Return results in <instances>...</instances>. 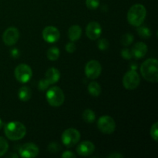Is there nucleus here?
I'll use <instances>...</instances> for the list:
<instances>
[{
    "label": "nucleus",
    "instance_id": "obj_1",
    "mask_svg": "<svg viewBox=\"0 0 158 158\" xmlns=\"http://www.w3.org/2000/svg\"><path fill=\"white\" fill-rule=\"evenodd\" d=\"M140 72L143 78L151 83L158 81V62L157 59H148L142 63Z\"/></svg>",
    "mask_w": 158,
    "mask_h": 158
},
{
    "label": "nucleus",
    "instance_id": "obj_2",
    "mask_svg": "<svg viewBox=\"0 0 158 158\" xmlns=\"http://www.w3.org/2000/svg\"><path fill=\"white\" fill-rule=\"evenodd\" d=\"M5 134L11 140H19L25 137L26 128L23 123L19 121L9 122L5 126Z\"/></svg>",
    "mask_w": 158,
    "mask_h": 158
},
{
    "label": "nucleus",
    "instance_id": "obj_3",
    "mask_svg": "<svg viewBox=\"0 0 158 158\" xmlns=\"http://www.w3.org/2000/svg\"><path fill=\"white\" fill-rule=\"evenodd\" d=\"M146 15V8L141 4H135L128 11L127 20L132 26H140L144 21Z\"/></svg>",
    "mask_w": 158,
    "mask_h": 158
},
{
    "label": "nucleus",
    "instance_id": "obj_4",
    "mask_svg": "<svg viewBox=\"0 0 158 158\" xmlns=\"http://www.w3.org/2000/svg\"><path fill=\"white\" fill-rule=\"evenodd\" d=\"M46 100L51 106H60L64 103V93L58 86H53L46 93Z\"/></svg>",
    "mask_w": 158,
    "mask_h": 158
},
{
    "label": "nucleus",
    "instance_id": "obj_5",
    "mask_svg": "<svg viewBox=\"0 0 158 158\" xmlns=\"http://www.w3.org/2000/svg\"><path fill=\"white\" fill-rule=\"evenodd\" d=\"M80 140V132L74 128H69V129L66 130L62 134L63 143L68 148L75 146Z\"/></svg>",
    "mask_w": 158,
    "mask_h": 158
},
{
    "label": "nucleus",
    "instance_id": "obj_6",
    "mask_svg": "<svg viewBox=\"0 0 158 158\" xmlns=\"http://www.w3.org/2000/svg\"><path fill=\"white\" fill-rule=\"evenodd\" d=\"M97 127L103 134H111L115 131L116 123L110 116H103L98 120Z\"/></svg>",
    "mask_w": 158,
    "mask_h": 158
},
{
    "label": "nucleus",
    "instance_id": "obj_7",
    "mask_svg": "<svg viewBox=\"0 0 158 158\" xmlns=\"http://www.w3.org/2000/svg\"><path fill=\"white\" fill-rule=\"evenodd\" d=\"M32 76V71L30 66L26 64H19L15 69V77L19 82L26 83L29 81Z\"/></svg>",
    "mask_w": 158,
    "mask_h": 158
},
{
    "label": "nucleus",
    "instance_id": "obj_8",
    "mask_svg": "<svg viewBox=\"0 0 158 158\" xmlns=\"http://www.w3.org/2000/svg\"><path fill=\"white\" fill-rule=\"evenodd\" d=\"M140 83V77H139L138 73L134 70L128 71L127 73H126L123 78V86L127 89H130V90L136 89L139 86Z\"/></svg>",
    "mask_w": 158,
    "mask_h": 158
},
{
    "label": "nucleus",
    "instance_id": "obj_9",
    "mask_svg": "<svg viewBox=\"0 0 158 158\" xmlns=\"http://www.w3.org/2000/svg\"><path fill=\"white\" fill-rule=\"evenodd\" d=\"M102 67L100 63L97 60H90L87 63L85 67V73L87 78L95 80L100 75Z\"/></svg>",
    "mask_w": 158,
    "mask_h": 158
},
{
    "label": "nucleus",
    "instance_id": "obj_10",
    "mask_svg": "<svg viewBox=\"0 0 158 158\" xmlns=\"http://www.w3.org/2000/svg\"><path fill=\"white\" fill-rule=\"evenodd\" d=\"M19 38V32L15 27H9L2 35V40L7 46H12L18 42Z\"/></svg>",
    "mask_w": 158,
    "mask_h": 158
},
{
    "label": "nucleus",
    "instance_id": "obj_11",
    "mask_svg": "<svg viewBox=\"0 0 158 158\" xmlns=\"http://www.w3.org/2000/svg\"><path fill=\"white\" fill-rule=\"evenodd\" d=\"M39 148L32 143H26L23 144L19 149L20 157L24 158L35 157L39 154Z\"/></svg>",
    "mask_w": 158,
    "mask_h": 158
},
{
    "label": "nucleus",
    "instance_id": "obj_12",
    "mask_svg": "<svg viewBox=\"0 0 158 158\" xmlns=\"http://www.w3.org/2000/svg\"><path fill=\"white\" fill-rule=\"evenodd\" d=\"M43 37L47 43H53L60 40V32L55 26H46L43 31Z\"/></svg>",
    "mask_w": 158,
    "mask_h": 158
},
{
    "label": "nucleus",
    "instance_id": "obj_13",
    "mask_svg": "<svg viewBox=\"0 0 158 158\" xmlns=\"http://www.w3.org/2000/svg\"><path fill=\"white\" fill-rule=\"evenodd\" d=\"M102 28L97 22H91L87 25L86 29V34L91 40H96L101 35Z\"/></svg>",
    "mask_w": 158,
    "mask_h": 158
},
{
    "label": "nucleus",
    "instance_id": "obj_14",
    "mask_svg": "<svg viewBox=\"0 0 158 158\" xmlns=\"http://www.w3.org/2000/svg\"><path fill=\"white\" fill-rule=\"evenodd\" d=\"M95 151V146L90 141H83L77 146V151L78 154L83 157L89 156Z\"/></svg>",
    "mask_w": 158,
    "mask_h": 158
},
{
    "label": "nucleus",
    "instance_id": "obj_15",
    "mask_svg": "<svg viewBox=\"0 0 158 158\" xmlns=\"http://www.w3.org/2000/svg\"><path fill=\"white\" fill-rule=\"evenodd\" d=\"M148 52V46L145 43H142V42H139L137 43L132 48V52L133 56L135 57L136 59H140L143 58Z\"/></svg>",
    "mask_w": 158,
    "mask_h": 158
},
{
    "label": "nucleus",
    "instance_id": "obj_16",
    "mask_svg": "<svg viewBox=\"0 0 158 158\" xmlns=\"http://www.w3.org/2000/svg\"><path fill=\"white\" fill-rule=\"evenodd\" d=\"M45 80L49 83V84H53L57 83L60 78V73L56 68H50L48 69L46 73L45 76Z\"/></svg>",
    "mask_w": 158,
    "mask_h": 158
},
{
    "label": "nucleus",
    "instance_id": "obj_17",
    "mask_svg": "<svg viewBox=\"0 0 158 158\" xmlns=\"http://www.w3.org/2000/svg\"><path fill=\"white\" fill-rule=\"evenodd\" d=\"M82 35V29L80 26L74 25L69 29L68 31V35L70 41L75 42L80 38Z\"/></svg>",
    "mask_w": 158,
    "mask_h": 158
},
{
    "label": "nucleus",
    "instance_id": "obj_18",
    "mask_svg": "<svg viewBox=\"0 0 158 158\" xmlns=\"http://www.w3.org/2000/svg\"><path fill=\"white\" fill-rule=\"evenodd\" d=\"M32 97V91L30 88L27 86H23L19 90V97L20 100L23 102H26L29 100H30Z\"/></svg>",
    "mask_w": 158,
    "mask_h": 158
},
{
    "label": "nucleus",
    "instance_id": "obj_19",
    "mask_svg": "<svg viewBox=\"0 0 158 158\" xmlns=\"http://www.w3.org/2000/svg\"><path fill=\"white\" fill-rule=\"evenodd\" d=\"M88 92L93 97H98L101 94V86L97 82H91L88 86Z\"/></svg>",
    "mask_w": 158,
    "mask_h": 158
},
{
    "label": "nucleus",
    "instance_id": "obj_20",
    "mask_svg": "<svg viewBox=\"0 0 158 158\" xmlns=\"http://www.w3.org/2000/svg\"><path fill=\"white\" fill-rule=\"evenodd\" d=\"M60 49L56 47V46L50 47L47 50V52H46V56H47L48 59L51 61H55V60H58V58L60 57Z\"/></svg>",
    "mask_w": 158,
    "mask_h": 158
},
{
    "label": "nucleus",
    "instance_id": "obj_21",
    "mask_svg": "<svg viewBox=\"0 0 158 158\" xmlns=\"http://www.w3.org/2000/svg\"><path fill=\"white\" fill-rule=\"evenodd\" d=\"M83 118L85 122L88 123H92L95 121L96 115L95 113L90 109H86L83 114Z\"/></svg>",
    "mask_w": 158,
    "mask_h": 158
},
{
    "label": "nucleus",
    "instance_id": "obj_22",
    "mask_svg": "<svg viewBox=\"0 0 158 158\" xmlns=\"http://www.w3.org/2000/svg\"><path fill=\"white\" fill-rule=\"evenodd\" d=\"M134 36H133L132 34L131 33H126L124 35H123V36L121 37V43L124 46H128L133 43L134 41Z\"/></svg>",
    "mask_w": 158,
    "mask_h": 158
},
{
    "label": "nucleus",
    "instance_id": "obj_23",
    "mask_svg": "<svg viewBox=\"0 0 158 158\" xmlns=\"http://www.w3.org/2000/svg\"><path fill=\"white\" fill-rule=\"evenodd\" d=\"M9 149V143L7 140L3 137H0V157L4 155Z\"/></svg>",
    "mask_w": 158,
    "mask_h": 158
},
{
    "label": "nucleus",
    "instance_id": "obj_24",
    "mask_svg": "<svg viewBox=\"0 0 158 158\" xmlns=\"http://www.w3.org/2000/svg\"><path fill=\"white\" fill-rule=\"evenodd\" d=\"M137 32L139 35L143 38H149L151 35V32L149 28L146 26H141V27L137 29Z\"/></svg>",
    "mask_w": 158,
    "mask_h": 158
},
{
    "label": "nucleus",
    "instance_id": "obj_25",
    "mask_svg": "<svg viewBox=\"0 0 158 158\" xmlns=\"http://www.w3.org/2000/svg\"><path fill=\"white\" fill-rule=\"evenodd\" d=\"M86 5L88 9L94 10L100 6V1L99 0H86Z\"/></svg>",
    "mask_w": 158,
    "mask_h": 158
},
{
    "label": "nucleus",
    "instance_id": "obj_26",
    "mask_svg": "<svg viewBox=\"0 0 158 158\" xmlns=\"http://www.w3.org/2000/svg\"><path fill=\"white\" fill-rule=\"evenodd\" d=\"M151 136L155 141H157V137H158V123L156 122L151 129Z\"/></svg>",
    "mask_w": 158,
    "mask_h": 158
},
{
    "label": "nucleus",
    "instance_id": "obj_27",
    "mask_svg": "<svg viewBox=\"0 0 158 158\" xmlns=\"http://www.w3.org/2000/svg\"><path fill=\"white\" fill-rule=\"evenodd\" d=\"M109 46V42L106 39H102L98 42V47L100 50H106L108 49Z\"/></svg>",
    "mask_w": 158,
    "mask_h": 158
},
{
    "label": "nucleus",
    "instance_id": "obj_28",
    "mask_svg": "<svg viewBox=\"0 0 158 158\" xmlns=\"http://www.w3.org/2000/svg\"><path fill=\"white\" fill-rule=\"evenodd\" d=\"M49 85L50 84H49V83H48L46 80H42L41 81H40V83H39V86H38L39 89H40V90H42V91L46 90Z\"/></svg>",
    "mask_w": 158,
    "mask_h": 158
},
{
    "label": "nucleus",
    "instance_id": "obj_29",
    "mask_svg": "<svg viewBox=\"0 0 158 158\" xmlns=\"http://www.w3.org/2000/svg\"><path fill=\"white\" fill-rule=\"evenodd\" d=\"M122 56L126 60H130V59L132 58V52L131 50H129L128 49H123L121 52Z\"/></svg>",
    "mask_w": 158,
    "mask_h": 158
},
{
    "label": "nucleus",
    "instance_id": "obj_30",
    "mask_svg": "<svg viewBox=\"0 0 158 158\" xmlns=\"http://www.w3.org/2000/svg\"><path fill=\"white\" fill-rule=\"evenodd\" d=\"M66 50L69 53H73V52L76 50V45L74 44L73 42H70V43L66 44Z\"/></svg>",
    "mask_w": 158,
    "mask_h": 158
},
{
    "label": "nucleus",
    "instance_id": "obj_31",
    "mask_svg": "<svg viewBox=\"0 0 158 158\" xmlns=\"http://www.w3.org/2000/svg\"><path fill=\"white\" fill-rule=\"evenodd\" d=\"M59 149H60V148H59V145L56 143H50L48 147V150L51 153H56L59 151Z\"/></svg>",
    "mask_w": 158,
    "mask_h": 158
},
{
    "label": "nucleus",
    "instance_id": "obj_32",
    "mask_svg": "<svg viewBox=\"0 0 158 158\" xmlns=\"http://www.w3.org/2000/svg\"><path fill=\"white\" fill-rule=\"evenodd\" d=\"M62 157L63 158H75L76 155L72 153L71 151H65L63 152V154H62Z\"/></svg>",
    "mask_w": 158,
    "mask_h": 158
},
{
    "label": "nucleus",
    "instance_id": "obj_33",
    "mask_svg": "<svg viewBox=\"0 0 158 158\" xmlns=\"http://www.w3.org/2000/svg\"><path fill=\"white\" fill-rule=\"evenodd\" d=\"M108 157H110V158H121L123 157V156L120 154H111L110 155L108 156Z\"/></svg>",
    "mask_w": 158,
    "mask_h": 158
},
{
    "label": "nucleus",
    "instance_id": "obj_34",
    "mask_svg": "<svg viewBox=\"0 0 158 158\" xmlns=\"http://www.w3.org/2000/svg\"><path fill=\"white\" fill-rule=\"evenodd\" d=\"M3 126H4V123H3L2 120L0 119V129H2V128L3 127Z\"/></svg>",
    "mask_w": 158,
    "mask_h": 158
}]
</instances>
